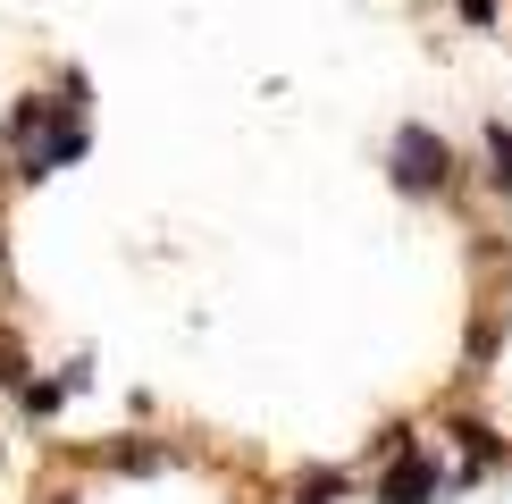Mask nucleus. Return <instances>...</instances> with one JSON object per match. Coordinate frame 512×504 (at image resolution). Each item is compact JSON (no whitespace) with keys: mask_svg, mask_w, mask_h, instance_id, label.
<instances>
[{"mask_svg":"<svg viewBox=\"0 0 512 504\" xmlns=\"http://www.w3.org/2000/svg\"><path fill=\"white\" fill-rule=\"evenodd\" d=\"M454 143L437 135V126H395V143H387V177H395V194H412V202H437L445 185H454Z\"/></svg>","mask_w":512,"mask_h":504,"instance_id":"f257e3e1","label":"nucleus"},{"mask_svg":"<svg viewBox=\"0 0 512 504\" xmlns=\"http://www.w3.org/2000/svg\"><path fill=\"white\" fill-rule=\"evenodd\" d=\"M445 479H454V471H445L437 454L403 446V454H387V462H378V488H370V496H378V504H429Z\"/></svg>","mask_w":512,"mask_h":504,"instance_id":"f03ea898","label":"nucleus"},{"mask_svg":"<svg viewBox=\"0 0 512 504\" xmlns=\"http://www.w3.org/2000/svg\"><path fill=\"white\" fill-rule=\"evenodd\" d=\"M84 387H93V362H68L59 378H26V387H17V412L42 429V420H59V404H68V395H84Z\"/></svg>","mask_w":512,"mask_h":504,"instance_id":"7ed1b4c3","label":"nucleus"},{"mask_svg":"<svg viewBox=\"0 0 512 504\" xmlns=\"http://www.w3.org/2000/svg\"><path fill=\"white\" fill-rule=\"evenodd\" d=\"M454 446H462V471H454V488H471V479H479V471H496V462L512 454V446H504V437H496V429H487V420H471V412H462V420H454Z\"/></svg>","mask_w":512,"mask_h":504,"instance_id":"20e7f679","label":"nucleus"},{"mask_svg":"<svg viewBox=\"0 0 512 504\" xmlns=\"http://www.w3.org/2000/svg\"><path fill=\"white\" fill-rule=\"evenodd\" d=\"M101 462H110V471H135V479H152V471H168V446H152V437H110V446H101Z\"/></svg>","mask_w":512,"mask_h":504,"instance_id":"39448f33","label":"nucleus"},{"mask_svg":"<svg viewBox=\"0 0 512 504\" xmlns=\"http://www.w3.org/2000/svg\"><path fill=\"white\" fill-rule=\"evenodd\" d=\"M345 496H353V479H345V471H303L286 504H345Z\"/></svg>","mask_w":512,"mask_h":504,"instance_id":"423d86ee","label":"nucleus"},{"mask_svg":"<svg viewBox=\"0 0 512 504\" xmlns=\"http://www.w3.org/2000/svg\"><path fill=\"white\" fill-rule=\"evenodd\" d=\"M487 177H496V185H512V126H504V118L487 126Z\"/></svg>","mask_w":512,"mask_h":504,"instance_id":"0eeeda50","label":"nucleus"},{"mask_svg":"<svg viewBox=\"0 0 512 504\" xmlns=\"http://www.w3.org/2000/svg\"><path fill=\"white\" fill-rule=\"evenodd\" d=\"M496 345H504V320L487 311V320L471 328V370H487V362H496Z\"/></svg>","mask_w":512,"mask_h":504,"instance_id":"6e6552de","label":"nucleus"},{"mask_svg":"<svg viewBox=\"0 0 512 504\" xmlns=\"http://www.w3.org/2000/svg\"><path fill=\"white\" fill-rule=\"evenodd\" d=\"M462 9V26H479V34H496V17H504V0H454Z\"/></svg>","mask_w":512,"mask_h":504,"instance_id":"1a4fd4ad","label":"nucleus"},{"mask_svg":"<svg viewBox=\"0 0 512 504\" xmlns=\"http://www.w3.org/2000/svg\"><path fill=\"white\" fill-rule=\"evenodd\" d=\"M26 378H34V370H26V362H17V353H9V345H0V387H26Z\"/></svg>","mask_w":512,"mask_h":504,"instance_id":"9d476101","label":"nucleus"}]
</instances>
